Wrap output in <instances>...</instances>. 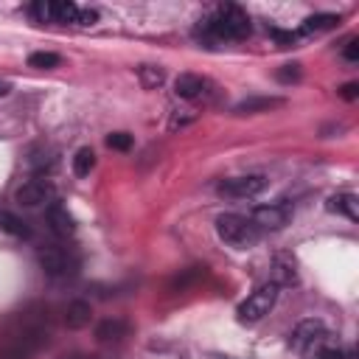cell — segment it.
<instances>
[{"label": "cell", "mask_w": 359, "mask_h": 359, "mask_svg": "<svg viewBox=\"0 0 359 359\" xmlns=\"http://www.w3.org/2000/svg\"><path fill=\"white\" fill-rule=\"evenodd\" d=\"M202 31L210 39H244V36H250V17L238 6L227 3V6H219L202 22Z\"/></svg>", "instance_id": "cell-1"}, {"label": "cell", "mask_w": 359, "mask_h": 359, "mask_svg": "<svg viewBox=\"0 0 359 359\" xmlns=\"http://www.w3.org/2000/svg\"><path fill=\"white\" fill-rule=\"evenodd\" d=\"M216 233L224 244L236 250H247L250 244L258 241V227L247 216H238V213H222L216 219Z\"/></svg>", "instance_id": "cell-2"}, {"label": "cell", "mask_w": 359, "mask_h": 359, "mask_svg": "<svg viewBox=\"0 0 359 359\" xmlns=\"http://www.w3.org/2000/svg\"><path fill=\"white\" fill-rule=\"evenodd\" d=\"M39 266L50 278H73L79 272V255L70 247L48 244L39 250Z\"/></svg>", "instance_id": "cell-3"}, {"label": "cell", "mask_w": 359, "mask_h": 359, "mask_svg": "<svg viewBox=\"0 0 359 359\" xmlns=\"http://www.w3.org/2000/svg\"><path fill=\"white\" fill-rule=\"evenodd\" d=\"M278 289H280V286H275V283L269 280V283H261L255 292H250V297L236 309L238 323H258V320H264V317L272 311L275 300H278Z\"/></svg>", "instance_id": "cell-4"}, {"label": "cell", "mask_w": 359, "mask_h": 359, "mask_svg": "<svg viewBox=\"0 0 359 359\" xmlns=\"http://www.w3.org/2000/svg\"><path fill=\"white\" fill-rule=\"evenodd\" d=\"M328 339V328L323 325V320H303L297 323V328L292 331L289 345L297 353H314L317 348H323V342Z\"/></svg>", "instance_id": "cell-5"}, {"label": "cell", "mask_w": 359, "mask_h": 359, "mask_svg": "<svg viewBox=\"0 0 359 359\" xmlns=\"http://www.w3.org/2000/svg\"><path fill=\"white\" fill-rule=\"evenodd\" d=\"M266 188V180L261 174H247V177H230L219 182V194L230 199H250Z\"/></svg>", "instance_id": "cell-6"}, {"label": "cell", "mask_w": 359, "mask_h": 359, "mask_svg": "<svg viewBox=\"0 0 359 359\" xmlns=\"http://www.w3.org/2000/svg\"><path fill=\"white\" fill-rule=\"evenodd\" d=\"M17 202L25 205V208L50 205L53 202V185L48 180H28L17 188Z\"/></svg>", "instance_id": "cell-7"}, {"label": "cell", "mask_w": 359, "mask_h": 359, "mask_svg": "<svg viewBox=\"0 0 359 359\" xmlns=\"http://www.w3.org/2000/svg\"><path fill=\"white\" fill-rule=\"evenodd\" d=\"M250 222L258 230H280L289 222V208L286 205H261V208L252 210Z\"/></svg>", "instance_id": "cell-8"}, {"label": "cell", "mask_w": 359, "mask_h": 359, "mask_svg": "<svg viewBox=\"0 0 359 359\" xmlns=\"http://www.w3.org/2000/svg\"><path fill=\"white\" fill-rule=\"evenodd\" d=\"M45 222H48L50 233H56V236H73V230H76V222H73L70 210L56 199L45 208Z\"/></svg>", "instance_id": "cell-9"}, {"label": "cell", "mask_w": 359, "mask_h": 359, "mask_svg": "<svg viewBox=\"0 0 359 359\" xmlns=\"http://www.w3.org/2000/svg\"><path fill=\"white\" fill-rule=\"evenodd\" d=\"M208 79H202V76H196V73H182V76H177V81H174V93L180 95V98H188V101H196V98H202V95H208Z\"/></svg>", "instance_id": "cell-10"}, {"label": "cell", "mask_w": 359, "mask_h": 359, "mask_svg": "<svg viewBox=\"0 0 359 359\" xmlns=\"http://www.w3.org/2000/svg\"><path fill=\"white\" fill-rule=\"evenodd\" d=\"M90 317H93V309H90L87 300H73V303H67V309H65V325L73 328V331L90 325Z\"/></svg>", "instance_id": "cell-11"}, {"label": "cell", "mask_w": 359, "mask_h": 359, "mask_svg": "<svg viewBox=\"0 0 359 359\" xmlns=\"http://www.w3.org/2000/svg\"><path fill=\"white\" fill-rule=\"evenodd\" d=\"M328 210L331 213H342L351 222H356L359 219V199H356V194H334L328 199Z\"/></svg>", "instance_id": "cell-12"}, {"label": "cell", "mask_w": 359, "mask_h": 359, "mask_svg": "<svg viewBox=\"0 0 359 359\" xmlns=\"http://www.w3.org/2000/svg\"><path fill=\"white\" fill-rule=\"evenodd\" d=\"M129 334V325L123 320H101L95 325V339L98 342H121Z\"/></svg>", "instance_id": "cell-13"}, {"label": "cell", "mask_w": 359, "mask_h": 359, "mask_svg": "<svg viewBox=\"0 0 359 359\" xmlns=\"http://www.w3.org/2000/svg\"><path fill=\"white\" fill-rule=\"evenodd\" d=\"M272 283L275 286H292V283H297V272H294L292 258H283V255L275 258V264H272Z\"/></svg>", "instance_id": "cell-14"}, {"label": "cell", "mask_w": 359, "mask_h": 359, "mask_svg": "<svg viewBox=\"0 0 359 359\" xmlns=\"http://www.w3.org/2000/svg\"><path fill=\"white\" fill-rule=\"evenodd\" d=\"M0 230L8 233V236H14V238H28L31 236L28 224L17 213H11V210H0Z\"/></svg>", "instance_id": "cell-15"}, {"label": "cell", "mask_w": 359, "mask_h": 359, "mask_svg": "<svg viewBox=\"0 0 359 359\" xmlns=\"http://www.w3.org/2000/svg\"><path fill=\"white\" fill-rule=\"evenodd\" d=\"M93 168H95V151H93L90 146H81V149L73 154V174H76V177H87Z\"/></svg>", "instance_id": "cell-16"}, {"label": "cell", "mask_w": 359, "mask_h": 359, "mask_svg": "<svg viewBox=\"0 0 359 359\" xmlns=\"http://www.w3.org/2000/svg\"><path fill=\"white\" fill-rule=\"evenodd\" d=\"M337 22H339V17H334V14H314L300 25V34H320V31L334 28Z\"/></svg>", "instance_id": "cell-17"}, {"label": "cell", "mask_w": 359, "mask_h": 359, "mask_svg": "<svg viewBox=\"0 0 359 359\" xmlns=\"http://www.w3.org/2000/svg\"><path fill=\"white\" fill-rule=\"evenodd\" d=\"M137 79H140V84H143L146 90H157L165 76H163V70L154 67V65H140V67H137Z\"/></svg>", "instance_id": "cell-18"}, {"label": "cell", "mask_w": 359, "mask_h": 359, "mask_svg": "<svg viewBox=\"0 0 359 359\" xmlns=\"http://www.w3.org/2000/svg\"><path fill=\"white\" fill-rule=\"evenodd\" d=\"M283 101L280 98H250V101H241L236 107V112H258V109H272V107H280Z\"/></svg>", "instance_id": "cell-19"}, {"label": "cell", "mask_w": 359, "mask_h": 359, "mask_svg": "<svg viewBox=\"0 0 359 359\" xmlns=\"http://www.w3.org/2000/svg\"><path fill=\"white\" fill-rule=\"evenodd\" d=\"M28 65H31V67H39V70H48V67H56V65H59V56H56V53H48V50L31 53V56H28Z\"/></svg>", "instance_id": "cell-20"}, {"label": "cell", "mask_w": 359, "mask_h": 359, "mask_svg": "<svg viewBox=\"0 0 359 359\" xmlns=\"http://www.w3.org/2000/svg\"><path fill=\"white\" fill-rule=\"evenodd\" d=\"M107 146H109V149H118V151H126V149H132V135H126V132H112V135L107 137Z\"/></svg>", "instance_id": "cell-21"}, {"label": "cell", "mask_w": 359, "mask_h": 359, "mask_svg": "<svg viewBox=\"0 0 359 359\" xmlns=\"http://www.w3.org/2000/svg\"><path fill=\"white\" fill-rule=\"evenodd\" d=\"M314 359H353L351 351H342V348H317L314 351Z\"/></svg>", "instance_id": "cell-22"}, {"label": "cell", "mask_w": 359, "mask_h": 359, "mask_svg": "<svg viewBox=\"0 0 359 359\" xmlns=\"http://www.w3.org/2000/svg\"><path fill=\"white\" fill-rule=\"evenodd\" d=\"M280 81H297L300 79V65H283V70L278 73Z\"/></svg>", "instance_id": "cell-23"}, {"label": "cell", "mask_w": 359, "mask_h": 359, "mask_svg": "<svg viewBox=\"0 0 359 359\" xmlns=\"http://www.w3.org/2000/svg\"><path fill=\"white\" fill-rule=\"evenodd\" d=\"M345 59H348V62H356V59H359V42H356V39H351V42L345 45Z\"/></svg>", "instance_id": "cell-24"}, {"label": "cell", "mask_w": 359, "mask_h": 359, "mask_svg": "<svg viewBox=\"0 0 359 359\" xmlns=\"http://www.w3.org/2000/svg\"><path fill=\"white\" fill-rule=\"evenodd\" d=\"M356 90H359V87H356L353 81H351V84H345V87H342V98H348V101H353V98H356Z\"/></svg>", "instance_id": "cell-25"}, {"label": "cell", "mask_w": 359, "mask_h": 359, "mask_svg": "<svg viewBox=\"0 0 359 359\" xmlns=\"http://www.w3.org/2000/svg\"><path fill=\"white\" fill-rule=\"evenodd\" d=\"M81 359H118V356H112V353H90V356H84L81 353Z\"/></svg>", "instance_id": "cell-26"}, {"label": "cell", "mask_w": 359, "mask_h": 359, "mask_svg": "<svg viewBox=\"0 0 359 359\" xmlns=\"http://www.w3.org/2000/svg\"><path fill=\"white\" fill-rule=\"evenodd\" d=\"M8 90H11V84H8L6 79H0V98H3V95H8Z\"/></svg>", "instance_id": "cell-27"}, {"label": "cell", "mask_w": 359, "mask_h": 359, "mask_svg": "<svg viewBox=\"0 0 359 359\" xmlns=\"http://www.w3.org/2000/svg\"><path fill=\"white\" fill-rule=\"evenodd\" d=\"M62 359H81V353H73V356H62Z\"/></svg>", "instance_id": "cell-28"}]
</instances>
